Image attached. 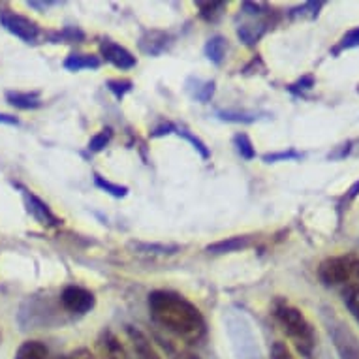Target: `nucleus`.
<instances>
[{
	"instance_id": "nucleus-1",
	"label": "nucleus",
	"mask_w": 359,
	"mask_h": 359,
	"mask_svg": "<svg viewBox=\"0 0 359 359\" xmlns=\"http://www.w3.org/2000/svg\"><path fill=\"white\" fill-rule=\"evenodd\" d=\"M149 312L154 324L168 331L175 341L194 346L205 339V318L184 295L170 290H154L149 294Z\"/></svg>"
},
{
	"instance_id": "nucleus-2",
	"label": "nucleus",
	"mask_w": 359,
	"mask_h": 359,
	"mask_svg": "<svg viewBox=\"0 0 359 359\" xmlns=\"http://www.w3.org/2000/svg\"><path fill=\"white\" fill-rule=\"evenodd\" d=\"M275 318H277L278 325L283 327V331L301 358H314L318 335H316L314 325L309 322L305 314L297 306L290 305L288 301H278L277 306H275Z\"/></svg>"
},
{
	"instance_id": "nucleus-3",
	"label": "nucleus",
	"mask_w": 359,
	"mask_h": 359,
	"mask_svg": "<svg viewBox=\"0 0 359 359\" xmlns=\"http://www.w3.org/2000/svg\"><path fill=\"white\" fill-rule=\"evenodd\" d=\"M224 325H226V333H228L236 359H264L256 331H254L250 320L241 311L226 309Z\"/></svg>"
},
{
	"instance_id": "nucleus-4",
	"label": "nucleus",
	"mask_w": 359,
	"mask_h": 359,
	"mask_svg": "<svg viewBox=\"0 0 359 359\" xmlns=\"http://www.w3.org/2000/svg\"><path fill=\"white\" fill-rule=\"evenodd\" d=\"M318 278L324 286H353L359 280V256H333L318 267Z\"/></svg>"
},
{
	"instance_id": "nucleus-5",
	"label": "nucleus",
	"mask_w": 359,
	"mask_h": 359,
	"mask_svg": "<svg viewBox=\"0 0 359 359\" xmlns=\"http://www.w3.org/2000/svg\"><path fill=\"white\" fill-rule=\"evenodd\" d=\"M19 324L23 330H48L62 324V318L60 312L51 306L48 297H29L19 312Z\"/></svg>"
},
{
	"instance_id": "nucleus-6",
	"label": "nucleus",
	"mask_w": 359,
	"mask_h": 359,
	"mask_svg": "<svg viewBox=\"0 0 359 359\" xmlns=\"http://www.w3.org/2000/svg\"><path fill=\"white\" fill-rule=\"evenodd\" d=\"M322 320L330 333L339 359H359V341L353 331L331 309H322Z\"/></svg>"
},
{
	"instance_id": "nucleus-7",
	"label": "nucleus",
	"mask_w": 359,
	"mask_h": 359,
	"mask_svg": "<svg viewBox=\"0 0 359 359\" xmlns=\"http://www.w3.org/2000/svg\"><path fill=\"white\" fill-rule=\"evenodd\" d=\"M0 23L10 34L18 36V38H21L23 41H29V43L38 40V36H40V27L32 19L10 12V10L0 12Z\"/></svg>"
},
{
	"instance_id": "nucleus-8",
	"label": "nucleus",
	"mask_w": 359,
	"mask_h": 359,
	"mask_svg": "<svg viewBox=\"0 0 359 359\" xmlns=\"http://www.w3.org/2000/svg\"><path fill=\"white\" fill-rule=\"evenodd\" d=\"M60 305L70 314H87L95 309L96 297L81 286H66L60 294Z\"/></svg>"
},
{
	"instance_id": "nucleus-9",
	"label": "nucleus",
	"mask_w": 359,
	"mask_h": 359,
	"mask_svg": "<svg viewBox=\"0 0 359 359\" xmlns=\"http://www.w3.org/2000/svg\"><path fill=\"white\" fill-rule=\"evenodd\" d=\"M100 53L102 57L113 65L118 70H130V68H134L136 66V57L130 53L128 49H124L123 46H118L115 41L111 40H104L100 43Z\"/></svg>"
},
{
	"instance_id": "nucleus-10",
	"label": "nucleus",
	"mask_w": 359,
	"mask_h": 359,
	"mask_svg": "<svg viewBox=\"0 0 359 359\" xmlns=\"http://www.w3.org/2000/svg\"><path fill=\"white\" fill-rule=\"evenodd\" d=\"M130 346L134 352V359H162V353L154 348L153 341L149 339L142 330H137L134 325L126 327Z\"/></svg>"
},
{
	"instance_id": "nucleus-11",
	"label": "nucleus",
	"mask_w": 359,
	"mask_h": 359,
	"mask_svg": "<svg viewBox=\"0 0 359 359\" xmlns=\"http://www.w3.org/2000/svg\"><path fill=\"white\" fill-rule=\"evenodd\" d=\"M96 346H98L100 359H130L126 348L123 346V342L118 341V337L111 330L102 331Z\"/></svg>"
},
{
	"instance_id": "nucleus-12",
	"label": "nucleus",
	"mask_w": 359,
	"mask_h": 359,
	"mask_svg": "<svg viewBox=\"0 0 359 359\" xmlns=\"http://www.w3.org/2000/svg\"><path fill=\"white\" fill-rule=\"evenodd\" d=\"M25 201L29 207V212L43 226H59L60 220L53 215V211L49 209L46 201H41L38 196H34L29 190H25Z\"/></svg>"
},
{
	"instance_id": "nucleus-13",
	"label": "nucleus",
	"mask_w": 359,
	"mask_h": 359,
	"mask_svg": "<svg viewBox=\"0 0 359 359\" xmlns=\"http://www.w3.org/2000/svg\"><path fill=\"white\" fill-rule=\"evenodd\" d=\"M168 46H170V36L165 32H160V30H149L140 40V49L143 53L153 55V57L164 53Z\"/></svg>"
},
{
	"instance_id": "nucleus-14",
	"label": "nucleus",
	"mask_w": 359,
	"mask_h": 359,
	"mask_svg": "<svg viewBox=\"0 0 359 359\" xmlns=\"http://www.w3.org/2000/svg\"><path fill=\"white\" fill-rule=\"evenodd\" d=\"M156 342H158V346L164 350L165 358L168 359H200L198 353H194L192 350L183 346V342L175 341V339H165V337L156 335Z\"/></svg>"
},
{
	"instance_id": "nucleus-15",
	"label": "nucleus",
	"mask_w": 359,
	"mask_h": 359,
	"mask_svg": "<svg viewBox=\"0 0 359 359\" xmlns=\"http://www.w3.org/2000/svg\"><path fill=\"white\" fill-rule=\"evenodd\" d=\"M187 90H189V95L194 100L207 104L212 98V95H215V81H205V79H200V77H190L189 81H187Z\"/></svg>"
},
{
	"instance_id": "nucleus-16",
	"label": "nucleus",
	"mask_w": 359,
	"mask_h": 359,
	"mask_svg": "<svg viewBox=\"0 0 359 359\" xmlns=\"http://www.w3.org/2000/svg\"><path fill=\"white\" fill-rule=\"evenodd\" d=\"M267 29H269V27H267L265 21L241 25V27L237 29V36H239V40H241L245 46H254V43H258V41L264 38Z\"/></svg>"
},
{
	"instance_id": "nucleus-17",
	"label": "nucleus",
	"mask_w": 359,
	"mask_h": 359,
	"mask_svg": "<svg viewBox=\"0 0 359 359\" xmlns=\"http://www.w3.org/2000/svg\"><path fill=\"white\" fill-rule=\"evenodd\" d=\"M248 243H250V239H248V237L236 236V237H228V239H222V241L212 243V245H209L205 250H207V252H211V254L236 252V250L247 248Z\"/></svg>"
},
{
	"instance_id": "nucleus-18",
	"label": "nucleus",
	"mask_w": 359,
	"mask_h": 359,
	"mask_svg": "<svg viewBox=\"0 0 359 359\" xmlns=\"http://www.w3.org/2000/svg\"><path fill=\"white\" fill-rule=\"evenodd\" d=\"M6 100L10 106L18 109H38L41 100L38 93H6Z\"/></svg>"
},
{
	"instance_id": "nucleus-19",
	"label": "nucleus",
	"mask_w": 359,
	"mask_h": 359,
	"mask_svg": "<svg viewBox=\"0 0 359 359\" xmlns=\"http://www.w3.org/2000/svg\"><path fill=\"white\" fill-rule=\"evenodd\" d=\"M65 68L70 72L98 70L100 68V59L95 57V55H70L65 60Z\"/></svg>"
},
{
	"instance_id": "nucleus-20",
	"label": "nucleus",
	"mask_w": 359,
	"mask_h": 359,
	"mask_svg": "<svg viewBox=\"0 0 359 359\" xmlns=\"http://www.w3.org/2000/svg\"><path fill=\"white\" fill-rule=\"evenodd\" d=\"M13 359H48V348L40 341H25Z\"/></svg>"
},
{
	"instance_id": "nucleus-21",
	"label": "nucleus",
	"mask_w": 359,
	"mask_h": 359,
	"mask_svg": "<svg viewBox=\"0 0 359 359\" xmlns=\"http://www.w3.org/2000/svg\"><path fill=\"white\" fill-rule=\"evenodd\" d=\"M226 51H228V40L222 36H212L205 43V55L212 65H222Z\"/></svg>"
},
{
	"instance_id": "nucleus-22",
	"label": "nucleus",
	"mask_w": 359,
	"mask_h": 359,
	"mask_svg": "<svg viewBox=\"0 0 359 359\" xmlns=\"http://www.w3.org/2000/svg\"><path fill=\"white\" fill-rule=\"evenodd\" d=\"M196 6L200 8V15L209 23H217L222 18L226 10V2H198Z\"/></svg>"
},
{
	"instance_id": "nucleus-23",
	"label": "nucleus",
	"mask_w": 359,
	"mask_h": 359,
	"mask_svg": "<svg viewBox=\"0 0 359 359\" xmlns=\"http://www.w3.org/2000/svg\"><path fill=\"white\" fill-rule=\"evenodd\" d=\"M342 299H344V305L350 311L355 322L359 324V286H346V290L342 292Z\"/></svg>"
},
{
	"instance_id": "nucleus-24",
	"label": "nucleus",
	"mask_w": 359,
	"mask_h": 359,
	"mask_svg": "<svg viewBox=\"0 0 359 359\" xmlns=\"http://www.w3.org/2000/svg\"><path fill=\"white\" fill-rule=\"evenodd\" d=\"M95 184L98 189L106 190L107 194H111L113 198H124V196L128 194V189H126V187L111 183V181H107V179H104V177L98 175V173H95Z\"/></svg>"
},
{
	"instance_id": "nucleus-25",
	"label": "nucleus",
	"mask_w": 359,
	"mask_h": 359,
	"mask_svg": "<svg viewBox=\"0 0 359 359\" xmlns=\"http://www.w3.org/2000/svg\"><path fill=\"white\" fill-rule=\"evenodd\" d=\"M233 143H236L237 153L241 154V158L245 160H252L256 156V149H254L252 142H250V137L247 134H237L233 137Z\"/></svg>"
},
{
	"instance_id": "nucleus-26",
	"label": "nucleus",
	"mask_w": 359,
	"mask_h": 359,
	"mask_svg": "<svg viewBox=\"0 0 359 359\" xmlns=\"http://www.w3.org/2000/svg\"><path fill=\"white\" fill-rule=\"evenodd\" d=\"M353 48H359V27L348 30L346 34L342 36L341 41H339V46L333 49V55H339L341 51H346V49H353Z\"/></svg>"
},
{
	"instance_id": "nucleus-27",
	"label": "nucleus",
	"mask_w": 359,
	"mask_h": 359,
	"mask_svg": "<svg viewBox=\"0 0 359 359\" xmlns=\"http://www.w3.org/2000/svg\"><path fill=\"white\" fill-rule=\"evenodd\" d=\"M132 247L140 250V252H153V254H173L179 250L177 245H149V243H132Z\"/></svg>"
},
{
	"instance_id": "nucleus-28",
	"label": "nucleus",
	"mask_w": 359,
	"mask_h": 359,
	"mask_svg": "<svg viewBox=\"0 0 359 359\" xmlns=\"http://www.w3.org/2000/svg\"><path fill=\"white\" fill-rule=\"evenodd\" d=\"M113 137V130L111 128H104L102 132H98L90 142H88V151L90 153H100L106 149V145L111 142Z\"/></svg>"
},
{
	"instance_id": "nucleus-29",
	"label": "nucleus",
	"mask_w": 359,
	"mask_h": 359,
	"mask_svg": "<svg viewBox=\"0 0 359 359\" xmlns=\"http://www.w3.org/2000/svg\"><path fill=\"white\" fill-rule=\"evenodd\" d=\"M218 117L228 123H254L258 115L256 113H245V111H218Z\"/></svg>"
},
{
	"instance_id": "nucleus-30",
	"label": "nucleus",
	"mask_w": 359,
	"mask_h": 359,
	"mask_svg": "<svg viewBox=\"0 0 359 359\" xmlns=\"http://www.w3.org/2000/svg\"><path fill=\"white\" fill-rule=\"evenodd\" d=\"M107 88L111 90L113 96H115L117 100H123L124 96L128 95L134 87H132V81H128V79H109V81H107Z\"/></svg>"
},
{
	"instance_id": "nucleus-31",
	"label": "nucleus",
	"mask_w": 359,
	"mask_h": 359,
	"mask_svg": "<svg viewBox=\"0 0 359 359\" xmlns=\"http://www.w3.org/2000/svg\"><path fill=\"white\" fill-rule=\"evenodd\" d=\"M175 132H177V134H179V136H183L184 140H187V142H190V143H192V145H194L196 151H198V153L201 154V158L207 160V158H209V156H211V153H209V149H207L205 143L201 142L200 137L192 136V134H190L189 130H184V128H175Z\"/></svg>"
},
{
	"instance_id": "nucleus-32",
	"label": "nucleus",
	"mask_w": 359,
	"mask_h": 359,
	"mask_svg": "<svg viewBox=\"0 0 359 359\" xmlns=\"http://www.w3.org/2000/svg\"><path fill=\"white\" fill-rule=\"evenodd\" d=\"M322 8H324V2H306L303 6L294 8L290 13H292L294 18H297V15H309L311 19H314L318 18V13Z\"/></svg>"
},
{
	"instance_id": "nucleus-33",
	"label": "nucleus",
	"mask_w": 359,
	"mask_h": 359,
	"mask_svg": "<svg viewBox=\"0 0 359 359\" xmlns=\"http://www.w3.org/2000/svg\"><path fill=\"white\" fill-rule=\"evenodd\" d=\"M303 154L294 151V149H290V151H283V153H273V154H264L262 158L267 164H273V162H284V160H299Z\"/></svg>"
},
{
	"instance_id": "nucleus-34",
	"label": "nucleus",
	"mask_w": 359,
	"mask_h": 359,
	"mask_svg": "<svg viewBox=\"0 0 359 359\" xmlns=\"http://www.w3.org/2000/svg\"><path fill=\"white\" fill-rule=\"evenodd\" d=\"M271 359H295V358L286 342L277 341V342H273V346H271Z\"/></svg>"
},
{
	"instance_id": "nucleus-35",
	"label": "nucleus",
	"mask_w": 359,
	"mask_h": 359,
	"mask_svg": "<svg viewBox=\"0 0 359 359\" xmlns=\"http://www.w3.org/2000/svg\"><path fill=\"white\" fill-rule=\"evenodd\" d=\"M314 87V77L312 76H305L303 79H299L297 83H294V85H290V90L292 93H295V95H303L305 90H309V88Z\"/></svg>"
},
{
	"instance_id": "nucleus-36",
	"label": "nucleus",
	"mask_w": 359,
	"mask_h": 359,
	"mask_svg": "<svg viewBox=\"0 0 359 359\" xmlns=\"http://www.w3.org/2000/svg\"><path fill=\"white\" fill-rule=\"evenodd\" d=\"M68 359H95V355L88 352L87 348H79L76 352H72L70 355H68Z\"/></svg>"
},
{
	"instance_id": "nucleus-37",
	"label": "nucleus",
	"mask_w": 359,
	"mask_h": 359,
	"mask_svg": "<svg viewBox=\"0 0 359 359\" xmlns=\"http://www.w3.org/2000/svg\"><path fill=\"white\" fill-rule=\"evenodd\" d=\"M57 2H53V0H46V2H36V0H32V2H29L30 8H36V10H48L49 6H55Z\"/></svg>"
},
{
	"instance_id": "nucleus-38",
	"label": "nucleus",
	"mask_w": 359,
	"mask_h": 359,
	"mask_svg": "<svg viewBox=\"0 0 359 359\" xmlns=\"http://www.w3.org/2000/svg\"><path fill=\"white\" fill-rule=\"evenodd\" d=\"M0 123L10 124V126H18L19 118L13 117V115H6V113H0Z\"/></svg>"
},
{
	"instance_id": "nucleus-39",
	"label": "nucleus",
	"mask_w": 359,
	"mask_h": 359,
	"mask_svg": "<svg viewBox=\"0 0 359 359\" xmlns=\"http://www.w3.org/2000/svg\"><path fill=\"white\" fill-rule=\"evenodd\" d=\"M57 359H68V355H59V358Z\"/></svg>"
}]
</instances>
